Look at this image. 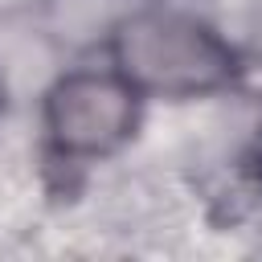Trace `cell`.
<instances>
[{
    "label": "cell",
    "mask_w": 262,
    "mask_h": 262,
    "mask_svg": "<svg viewBox=\"0 0 262 262\" xmlns=\"http://www.w3.org/2000/svg\"><path fill=\"white\" fill-rule=\"evenodd\" d=\"M106 53L143 98H205L237 78V49L209 20L168 4L119 16Z\"/></svg>",
    "instance_id": "cell-1"
},
{
    "label": "cell",
    "mask_w": 262,
    "mask_h": 262,
    "mask_svg": "<svg viewBox=\"0 0 262 262\" xmlns=\"http://www.w3.org/2000/svg\"><path fill=\"white\" fill-rule=\"evenodd\" d=\"M143 94L115 70H70L41 102L45 139L66 160H102L131 143L139 131Z\"/></svg>",
    "instance_id": "cell-2"
},
{
    "label": "cell",
    "mask_w": 262,
    "mask_h": 262,
    "mask_svg": "<svg viewBox=\"0 0 262 262\" xmlns=\"http://www.w3.org/2000/svg\"><path fill=\"white\" fill-rule=\"evenodd\" d=\"M250 172H254V180H258V188H262V139H258V147H254V156H250Z\"/></svg>",
    "instance_id": "cell-3"
},
{
    "label": "cell",
    "mask_w": 262,
    "mask_h": 262,
    "mask_svg": "<svg viewBox=\"0 0 262 262\" xmlns=\"http://www.w3.org/2000/svg\"><path fill=\"white\" fill-rule=\"evenodd\" d=\"M250 25H254V37H258V45H262V0H254V16H250Z\"/></svg>",
    "instance_id": "cell-4"
},
{
    "label": "cell",
    "mask_w": 262,
    "mask_h": 262,
    "mask_svg": "<svg viewBox=\"0 0 262 262\" xmlns=\"http://www.w3.org/2000/svg\"><path fill=\"white\" fill-rule=\"evenodd\" d=\"M0 111H4V82H0Z\"/></svg>",
    "instance_id": "cell-5"
}]
</instances>
